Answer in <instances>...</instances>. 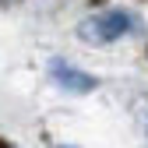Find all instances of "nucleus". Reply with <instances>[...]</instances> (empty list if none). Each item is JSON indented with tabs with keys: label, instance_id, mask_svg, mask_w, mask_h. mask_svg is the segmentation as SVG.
Instances as JSON below:
<instances>
[{
	"label": "nucleus",
	"instance_id": "1",
	"mask_svg": "<svg viewBox=\"0 0 148 148\" xmlns=\"http://www.w3.org/2000/svg\"><path fill=\"white\" fill-rule=\"evenodd\" d=\"M131 25H134V18L127 14V11H106V14H99V18H85V21L78 25V35H81L85 42L102 46V42L123 39V35L131 32Z\"/></svg>",
	"mask_w": 148,
	"mask_h": 148
},
{
	"label": "nucleus",
	"instance_id": "2",
	"mask_svg": "<svg viewBox=\"0 0 148 148\" xmlns=\"http://www.w3.org/2000/svg\"><path fill=\"white\" fill-rule=\"evenodd\" d=\"M49 74H53V81H57L64 92H74V95H88V92L99 88V81L92 78V74L71 67V64H64V60H49Z\"/></svg>",
	"mask_w": 148,
	"mask_h": 148
}]
</instances>
